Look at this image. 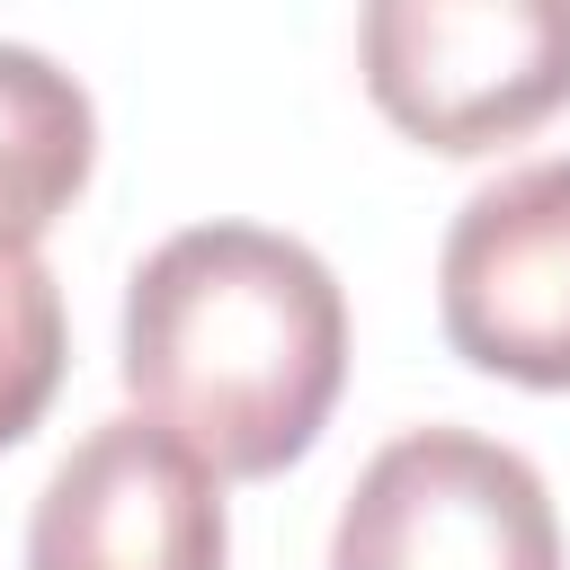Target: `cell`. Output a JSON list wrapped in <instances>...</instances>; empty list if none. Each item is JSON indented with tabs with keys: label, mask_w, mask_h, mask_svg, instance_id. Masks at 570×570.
I'll return each mask as SVG.
<instances>
[{
	"label": "cell",
	"mask_w": 570,
	"mask_h": 570,
	"mask_svg": "<svg viewBox=\"0 0 570 570\" xmlns=\"http://www.w3.org/2000/svg\"><path fill=\"white\" fill-rule=\"evenodd\" d=\"M356 53L374 107L454 160L570 107V0H374Z\"/></svg>",
	"instance_id": "2"
},
{
	"label": "cell",
	"mask_w": 570,
	"mask_h": 570,
	"mask_svg": "<svg viewBox=\"0 0 570 570\" xmlns=\"http://www.w3.org/2000/svg\"><path fill=\"white\" fill-rule=\"evenodd\" d=\"M347 383L338 276L267 223L169 232L125 285V392L214 481L312 454Z\"/></svg>",
	"instance_id": "1"
},
{
	"label": "cell",
	"mask_w": 570,
	"mask_h": 570,
	"mask_svg": "<svg viewBox=\"0 0 570 570\" xmlns=\"http://www.w3.org/2000/svg\"><path fill=\"white\" fill-rule=\"evenodd\" d=\"M223 481L142 410L98 419L27 517V570H223Z\"/></svg>",
	"instance_id": "5"
},
{
	"label": "cell",
	"mask_w": 570,
	"mask_h": 570,
	"mask_svg": "<svg viewBox=\"0 0 570 570\" xmlns=\"http://www.w3.org/2000/svg\"><path fill=\"white\" fill-rule=\"evenodd\" d=\"M98 116L89 89L36 45H0V249H36L89 187Z\"/></svg>",
	"instance_id": "6"
},
{
	"label": "cell",
	"mask_w": 570,
	"mask_h": 570,
	"mask_svg": "<svg viewBox=\"0 0 570 570\" xmlns=\"http://www.w3.org/2000/svg\"><path fill=\"white\" fill-rule=\"evenodd\" d=\"M436 312L463 365L570 392V151L463 196L436 258Z\"/></svg>",
	"instance_id": "4"
},
{
	"label": "cell",
	"mask_w": 570,
	"mask_h": 570,
	"mask_svg": "<svg viewBox=\"0 0 570 570\" xmlns=\"http://www.w3.org/2000/svg\"><path fill=\"white\" fill-rule=\"evenodd\" d=\"M330 570H561V517L517 445L410 428L356 472Z\"/></svg>",
	"instance_id": "3"
},
{
	"label": "cell",
	"mask_w": 570,
	"mask_h": 570,
	"mask_svg": "<svg viewBox=\"0 0 570 570\" xmlns=\"http://www.w3.org/2000/svg\"><path fill=\"white\" fill-rule=\"evenodd\" d=\"M71 365V330H62V285L36 249H0V454L53 410Z\"/></svg>",
	"instance_id": "7"
}]
</instances>
